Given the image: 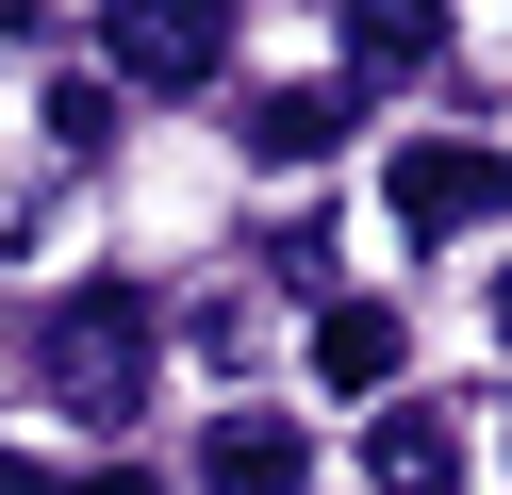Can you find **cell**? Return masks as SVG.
<instances>
[{
	"instance_id": "obj_1",
	"label": "cell",
	"mask_w": 512,
	"mask_h": 495,
	"mask_svg": "<svg viewBox=\"0 0 512 495\" xmlns=\"http://www.w3.org/2000/svg\"><path fill=\"white\" fill-rule=\"evenodd\" d=\"M34 363H50V396H67L83 429H116V413L149 396V297H133V281H83V297H50Z\"/></svg>"
},
{
	"instance_id": "obj_2",
	"label": "cell",
	"mask_w": 512,
	"mask_h": 495,
	"mask_svg": "<svg viewBox=\"0 0 512 495\" xmlns=\"http://www.w3.org/2000/svg\"><path fill=\"white\" fill-rule=\"evenodd\" d=\"M100 66L116 83H215V66H232V17H215V0H116Z\"/></svg>"
},
{
	"instance_id": "obj_3",
	"label": "cell",
	"mask_w": 512,
	"mask_h": 495,
	"mask_svg": "<svg viewBox=\"0 0 512 495\" xmlns=\"http://www.w3.org/2000/svg\"><path fill=\"white\" fill-rule=\"evenodd\" d=\"M496 198H512V165H496V149H463V132L397 149V231H430V248H446V231H479Z\"/></svg>"
},
{
	"instance_id": "obj_4",
	"label": "cell",
	"mask_w": 512,
	"mask_h": 495,
	"mask_svg": "<svg viewBox=\"0 0 512 495\" xmlns=\"http://www.w3.org/2000/svg\"><path fill=\"white\" fill-rule=\"evenodd\" d=\"M364 495H463V429L430 396H380L364 413Z\"/></svg>"
},
{
	"instance_id": "obj_5",
	"label": "cell",
	"mask_w": 512,
	"mask_h": 495,
	"mask_svg": "<svg viewBox=\"0 0 512 495\" xmlns=\"http://www.w3.org/2000/svg\"><path fill=\"white\" fill-rule=\"evenodd\" d=\"M298 479H314L298 413H215L199 429V495H298Z\"/></svg>"
},
{
	"instance_id": "obj_6",
	"label": "cell",
	"mask_w": 512,
	"mask_h": 495,
	"mask_svg": "<svg viewBox=\"0 0 512 495\" xmlns=\"http://www.w3.org/2000/svg\"><path fill=\"white\" fill-rule=\"evenodd\" d=\"M314 380L331 396H397V314H380V297H331V314H314Z\"/></svg>"
},
{
	"instance_id": "obj_7",
	"label": "cell",
	"mask_w": 512,
	"mask_h": 495,
	"mask_svg": "<svg viewBox=\"0 0 512 495\" xmlns=\"http://www.w3.org/2000/svg\"><path fill=\"white\" fill-rule=\"evenodd\" d=\"M331 132H347V99H331V83H265V99H248V149H265V165H314Z\"/></svg>"
},
{
	"instance_id": "obj_8",
	"label": "cell",
	"mask_w": 512,
	"mask_h": 495,
	"mask_svg": "<svg viewBox=\"0 0 512 495\" xmlns=\"http://www.w3.org/2000/svg\"><path fill=\"white\" fill-rule=\"evenodd\" d=\"M430 50H446V17H413V0H364V17H347V66H364V83H413Z\"/></svg>"
},
{
	"instance_id": "obj_9",
	"label": "cell",
	"mask_w": 512,
	"mask_h": 495,
	"mask_svg": "<svg viewBox=\"0 0 512 495\" xmlns=\"http://www.w3.org/2000/svg\"><path fill=\"white\" fill-rule=\"evenodd\" d=\"M0 495H50V479H34V462H17V446H0Z\"/></svg>"
},
{
	"instance_id": "obj_10",
	"label": "cell",
	"mask_w": 512,
	"mask_h": 495,
	"mask_svg": "<svg viewBox=\"0 0 512 495\" xmlns=\"http://www.w3.org/2000/svg\"><path fill=\"white\" fill-rule=\"evenodd\" d=\"M496 347H512V264H496Z\"/></svg>"
}]
</instances>
